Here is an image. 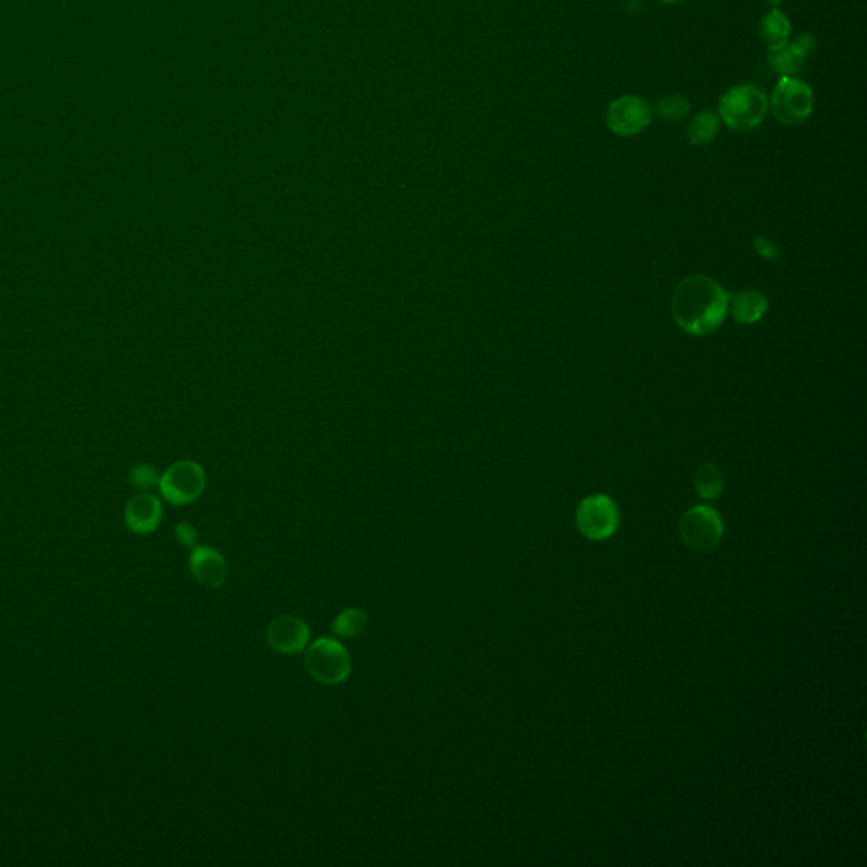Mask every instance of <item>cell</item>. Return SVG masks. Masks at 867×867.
<instances>
[{"label":"cell","instance_id":"cell-1","mask_svg":"<svg viewBox=\"0 0 867 867\" xmlns=\"http://www.w3.org/2000/svg\"><path fill=\"white\" fill-rule=\"evenodd\" d=\"M676 324L693 336L712 334L729 312V295L712 278L695 275L676 287L671 302Z\"/></svg>","mask_w":867,"mask_h":867},{"label":"cell","instance_id":"cell-2","mask_svg":"<svg viewBox=\"0 0 867 867\" xmlns=\"http://www.w3.org/2000/svg\"><path fill=\"white\" fill-rule=\"evenodd\" d=\"M769 112V95L757 85H737L718 102V117L727 128L739 133L763 124Z\"/></svg>","mask_w":867,"mask_h":867},{"label":"cell","instance_id":"cell-3","mask_svg":"<svg viewBox=\"0 0 867 867\" xmlns=\"http://www.w3.org/2000/svg\"><path fill=\"white\" fill-rule=\"evenodd\" d=\"M307 673L322 685H341L348 680L353 663L348 649L331 637H321L305 652Z\"/></svg>","mask_w":867,"mask_h":867},{"label":"cell","instance_id":"cell-4","mask_svg":"<svg viewBox=\"0 0 867 867\" xmlns=\"http://www.w3.org/2000/svg\"><path fill=\"white\" fill-rule=\"evenodd\" d=\"M815 97L810 85L800 78L783 77L769 97V111L783 126H800L812 116Z\"/></svg>","mask_w":867,"mask_h":867},{"label":"cell","instance_id":"cell-5","mask_svg":"<svg viewBox=\"0 0 867 867\" xmlns=\"http://www.w3.org/2000/svg\"><path fill=\"white\" fill-rule=\"evenodd\" d=\"M617 505L607 495H591L576 510L578 531L590 541H605L619 529Z\"/></svg>","mask_w":867,"mask_h":867},{"label":"cell","instance_id":"cell-6","mask_svg":"<svg viewBox=\"0 0 867 867\" xmlns=\"http://www.w3.org/2000/svg\"><path fill=\"white\" fill-rule=\"evenodd\" d=\"M681 539L696 553H708L718 546L724 534L720 515L707 505H696L688 510L680 524Z\"/></svg>","mask_w":867,"mask_h":867},{"label":"cell","instance_id":"cell-7","mask_svg":"<svg viewBox=\"0 0 867 867\" xmlns=\"http://www.w3.org/2000/svg\"><path fill=\"white\" fill-rule=\"evenodd\" d=\"M651 121V105L637 95H624L608 105V129L622 138H630L642 133Z\"/></svg>","mask_w":867,"mask_h":867},{"label":"cell","instance_id":"cell-8","mask_svg":"<svg viewBox=\"0 0 867 867\" xmlns=\"http://www.w3.org/2000/svg\"><path fill=\"white\" fill-rule=\"evenodd\" d=\"M204 486V471L199 464L190 461L173 464L160 480L161 495L175 505L194 502L204 490Z\"/></svg>","mask_w":867,"mask_h":867},{"label":"cell","instance_id":"cell-9","mask_svg":"<svg viewBox=\"0 0 867 867\" xmlns=\"http://www.w3.org/2000/svg\"><path fill=\"white\" fill-rule=\"evenodd\" d=\"M309 639V625L292 615L278 617L266 629V641L280 654H299L307 647Z\"/></svg>","mask_w":867,"mask_h":867},{"label":"cell","instance_id":"cell-10","mask_svg":"<svg viewBox=\"0 0 867 867\" xmlns=\"http://www.w3.org/2000/svg\"><path fill=\"white\" fill-rule=\"evenodd\" d=\"M188 566L200 585L219 588L227 578V563L217 549L209 546L192 547Z\"/></svg>","mask_w":867,"mask_h":867},{"label":"cell","instance_id":"cell-11","mask_svg":"<svg viewBox=\"0 0 867 867\" xmlns=\"http://www.w3.org/2000/svg\"><path fill=\"white\" fill-rule=\"evenodd\" d=\"M126 524L136 534H151L158 529L163 519V507L158 498L150 493H141L126 505Z\"/></svg>","mask_w":867,"mask_h":867},{"label":"cell","instance_id":"cell-12","mask_svg":"<svg viewBox=\"0 0 867 867\" xmlns=\"http://www.w3.org/2000/svg\"><path fill=\"white\" fill-rule=\"evenodd\" d=\"M732 315L740 324H754L761 321L768 312V300L757 290H744L732 297Z\"/></svg>","mask_w":867,"mask_h":867},{"label":"cell","instance_id":"cell-13","mask_svg":"<svg viewBox=\"0 0 867 867\" xmlns=\"http://www.w3.org/2000/svg\"><path fill=\"white\" fill-rule=\"evenodd\" d=\"M807 58L808 56L793 41H788L786 45L769 50L768 55L769 65L781 77H795L796 73L805 67Z\"/></svg>","mask_w":867,"mask_h":867},{"label":"cell","instance_id":"cell-14","mask_svg":"<svg viewBox=\"0 0 867 867\" xmlns=\"http://www.w3.org/2000/svg\"><path fill=\"white\" fill-rule=\"evenodd\" d=\"M759 33H761L764 45L768 46V50L786 45L791 36L790 19L778 9H771L768 16H764L763 21H761Z\"/></svg>","mask_w":867,"mask_h":867},{"label":"cell","instance_id":"cell-15","mask_svg":"<svg viewBox=\"0 0 867 867\" xmlns=\"http://www.w3.org/2000/svg\"><path fill=\"white\" fill-rule=\"evenodd\" d=\"M720 122L722 121H720L717 112H698L686 129L688 143L691 146H707V144L712 143L713 139L717 138Z\"/></svg>","mask_w":867,"mask_h":867},{"label":"cell","instance_id":"cell-16","mask_svg":"<svg viewBox=\"0 0 867 867\" xmlns=\"http://www.w3.org/2000/svg\"><path fill=\"white\" fill-rule=\"evenodd\" d=\"M695 488L700 497L713 500L724 492V478L713 463L700 464L695 473Z\"/></svg>","mask_w":867,"mask_h":867},{"label":"cell","instance_id":"cell-17","mask_svg":"<svg viewBox=\"0 0 867 867\" xmlns=\"http://www.w3.org/2000/svg\"><path fill=\"white\" fill-rule=\"evenodd\" d=\"M366 627H368V617L359 608H346L332 622V632L346 639L361 636Z\"/></svg>","mask_w":867,"mask_h":867},{"label":"cell","instance_id":"cell-18","mask_svg":"<svg viewBox=\"0 0 867 867\" xmlns=\"http://www.w3.org/2000/svg\"><path fill=\"white\" fill-rule=\"evenodd\" d=\"M691 105L683 95H668L658 100L656 112L664 121H683L690 114Z\"/></svg>","mask_w":867,"mask_h":867},{"label":"cell","instance_id":"cell-19","mask_svg":"<svg viewBox=\"0 0 867 867\" xmlns=\"http://www.w3.org/2000/svg\"><path fill=\"white\" fill-rule=\"evenodd\" d=\"M131 480H133L134 486L146 490V488H151V486L158 483V476H156V471L151 466H138L133 471Z\"/></svg>","mask_w":867,"mask_h":867},{"label":"cell","instance_id":"cell-20","mask_svg":"<svg viewBox=\"0 0 867 867\" xmlns=\"http://www.w3.org/2000/svg\"><path fill=\"white\" fill-rule=\"evenodd\" d=\"M175 536H177L178 542L183 544V546L195 547V544H197V531H195L194 525L187 524V522L177 525Z\"/></svg>","mask_w":867,"mask_h":867},{"label":"cell","instance_id":"cell-21","mask_svg":"<svg viewBox=\"0 0 867 867\" xmlns=\"http://www.w3.org/2000/svg\"><path fill=\"white\" fill-rule=\"evenodd\" d=\"M798 48H800L805 55L810 56V53L815 51V46H817V39L815 36L810 33H803L800 36H796L795 41H793Z\"/></svg>","mask_w":867,"mask_h":867},{"label":"cell","instance_id":"cell-22","mask_svg":"<svg viewBox=\"0 0 867 867\" xmlns=\"http://www.w3.org/2000/svg\"><path fill=\"white\" fill-rule=\"evenodd\" d=\"M756 249L759 255L768 256V258L778 255V251L774 248L773 243L766 241V239H757Z\"/></svg>","mask_w":867,"mask_h":867},{"label":"cell","instance_id":"cell-23","mask_svg":"<svg viewBox=\"0 0 867 867\" xmlns=\"http://www.w3.org/2000/svg\"><path fill=\"white\" fill-rule=\"evenodd\" d=\"M783 0H766V4H768L771 9H778L779 4H781Z\"/></svg>","mask_w":867,"mask_h":867},{"label":"cell","instance_id":"cell-24","mask_svg":"<svg viewBox=\"0 0 867 867\" xmlns=\"http://www.w3.org/2000/svg\"><path fill=\"white\" fill-rule=\"evenodd\" d=\"M661 4H678L681 0H659Z\"/></svg>","mask_w":867,"mask_h":867}]
</instances>
